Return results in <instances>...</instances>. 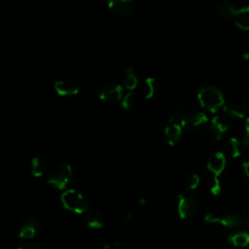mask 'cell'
<instances>
[{"label": "cell", "instance_id": "1", "mask_svg": "<svg viewBox=\"0 0 249 249\" xmlns=\"http://www.w3.org/2000/svg\"><path fill=\"white\" fill-rule=\"evenodd\" d=\"M197 99L201 107L211 113L217 112L225 105L223 92L215 86H205L197 93Z\"/></svg>", "mask_w": 249, "mask_h": 249}, {"label": "cell", "instance_id": "2", "mask_svg": "<svg viewBox=\"0 0 249 249\" xmlns=\"http://www.w3.org/2000/svg\"><path fill=\"white\" fill-rule=\"evenodd\" d=\"M73 175L70 164L62 162L53 166L47 173V182L57 190H64L69 185Z\"/></svg>", "mask_w": 249, "mask_h": 249}, {"label": "cell", "instance_id": "3", "mask_svg": "<svg viewBox=\"0 0 249 249\" xmlns=\"http://www.w3.org/2000/svg\"><path fill=\"white\" fill-rule=\"evenodd\" d=\"M60 200L64 208L75 213L83 214L89 208L86 197L79 191L74 189L65 190L60 196Z\"/></svg>", "mask_w": 249, "mask_h": 249}, {"label": "cell", "instance_id": "4", "mask_svg": "<svg viewBox=\"0 0 249 249\" xmlns=\"http://www.w3.org/2000/svg\"><path fill=\"white\" fill-rule=\"evenodd\" d=\"M42 222L35 214H28L22 218L18 227V237L23 239H33L41 231Z\"/></svg>", "mask_w": 249, "mask_h": 249}, {"label": "cell", "instance_id": "5", "mask_svg": "<svg viewBox=\"0 0 249 249\" xmlns=\"http://www.w3.org/2000/svg\"><path fill=\"white\" fill-rule=\"evenodd\" d=\"M208 122L207 116L202 112L187 113L183 122V130L189 133H198L202 131Z\"/></svg>", "mask_w": 249, "mask_h": 249}, {"label": "cell", "instance_id": "6", "mask_svg": "<svg viewBox=\"0 0 249 249\" xmlns=\"http://www.w3.org/2000/svg\"><path fill=\"white\" fill-rule=\"evenodd\" d=\"M204 220L208 223H219L228 229H237L244 225V220L237 214L226 213V214H215L207 213L204 216Z\"/></svg>", "mask_w": 249, "mask_h": 249}, {"label": "cell", "instance_id": "7", "mask_svg": "<svg viewBox=\"0 0 249 249\" xmlns=\"http://www.w3.org/2000/svg\"><path fill=\"white\" fill-rule=\"evenodd\" d=\"M178 215L181 219H190L196 215L198 210V204L195 198L189 196H185L182 193L178 194Z\"/></svg>", "mask_w": 249, "mask_h": 249}, {"label": "cell", "instance_id": "8", "mask_svg": "<svg viewBox=\"0 0 249 249\" xmlns=\"http://www.w3.org/2000/svg\"><path fill=\"white\" fill-rule=\"evenodd\" d=\"M123 96V87L115 82H107L99 89V98L106 102L116 103L121 101Z\"/></svg>", "mask_w": 249, "mask_h": 249}, {"label": "cell", "instance_id": "9", "mask_svg": "<svg viewBox=\"0 0 249 249\" xmlns=\"http://www.w3.org/2000/svg\"><path fill=\"white\" fill-rule=\"evenodd\" d=\"M108 7L114 15L124 18L134 11L135 0H109Z\"/></svg>", "mask_w": 249, "mask_h": 249}, {"label": "cell", "instance_id": "10", "mask_svg": "<svg viewBox=\"0 0 249 249\" xmlns=\"http://www.w3.org/2000/svg\"><path fill=\"white\" fill-rule=\"evenodd\" d=\"M54 89L60 96H73L79 92V84L71 78H63L55 82Z\"/></svg>", "mask_w": 249, "mask_h": 249}, {"label": "cell", "instance_id": "11", "mask_svg": "<svg viewBox=\"0 0 249 249\" xmlns=\"http://www.w3.org/2000/svg\"><path fill=\"white\" fill-rule=\"evenodd\" d=\"M229 126L230 125L227 119L222 116H216L210 122L209 132L213 138H215L216 140H220L228 131Z\"/></svg>", "mask_w": 249, "mask_h": 249}, {"label": "cell", "instance_id": "12", "mask_svg": "<svg viewBox=\"0 0 249 249\" xmlns=\"http://www.w3.org/2000/svg\"><path fill=\"white\" fill-rule=\"evenodd\" d=\"M226 163H227V160L225 155L221 152H216L209 158L206 166H207V169L214 176H219L224 171L226 167Z\"/></svg>", "mask_w": 249, "mask_h": 249}, {"label": "cell", "instance_id": "13", "mask_svg": "<svg viewBox=\"0 0 249 249\" xmlns=\"http://www.w3.org/2000/svg\"><path fill=\"white\" fill-rule=\"evenodd\" d=\"M82 217L86 225L90 229L96 230V229H100L103 226L104 219L102 214L98 210H95L91 207H89L87 211H85L82 214Z\"/></svg>", "mask_w": 249, "mask_h": 249}, {"label": "cell", "instance_id": "14", "mask_svg": "<svg viewBox=\"0 0 249 249\" xmlns=\"http://www.w3.org/2000/svg\"><path fill=\"white\" fill-rule=\"evenodd\" d=\"M183 127L179 124H168L164 129L165 138L170 146L176 145L181 139Z\"/></svg>", "mask_w": 249, "mask_h": 249}, {"label": "cell", "instance_id": "15", "mask_svg": "<svg viewBox=\"0 0 249 249\" xmlns=\"http://www.w3.org/2000/svg\"><path fill=\"white\" fill-rule=\"evenodd\" d=\"M232 18L238 28L249 30V6L235 9Z\"/></svg>", "mask_w": 249, "mask_h": 249}, {"label": "cell", "instance_id": "16", "mask_svg": "<svg viewBox=\"0 0 249 249\" xmlns=\"http://www.w3.org/2000/svg\"><path fill=\"white\" fill-rule=\"evenodd\" d=\"M223 111L225 115L231 120H240L244 118V110L243 108L234 102H230L224 105Z\"/></svg>", "mask_w": 249, "mask_h": 249}, {"label": "cell", "instance_id": "17", "mask_svg": "<svg viewBox=\"0 0 249 249\" xmlns=\"http://www.w3.org/2000/svg\"><path fill=\"white\" fill-rule=\"evenodd\" d=\"M121 79H122L124 87L126 89H129L130 91L132 89H134L137 87V85H138L137 76H136L134 70L131 67H127V68H125L124 70Z\"/></svg>", "mask_w": 249, "mask_h": 249}, {"label": "cell", "instance_id": "18", "mask_svg": "<svg viewBox=\"0 0 249 249\" xmlns=\"http://www.w3.org/2000/svg\"><path fill=\"white\" fill-rule=\"evenodd\" d=\"M157 89H158V84L156 79H154L153 77L146 78L141 85V91L143 96L146 99L153 98L157 92Z\"/></svg>", "mask_w": 249, "mask_h": 249}, {"label": "cell", "instance_id": "19", "mask_svg": "<svg viewBox=\"0 0 249 249\" xmlns=\"http://www.w3.org/2000/svg\"><path fill=\"white\" fill-rule=\"evenodd\" d=\"M228 241L236 248H244L249 245V233L245 231L235 232L228 237Z\"/></svg>", "mask_w": 249, "mask_h": 249}, {"label": "cell", "instance_id": "20", "mask_svg": "<svg viewBox=\"0 0 249 249\" xmlns=\"http://www.w3.org/2000/svg\"><path fill=\"white\" fill-rule=\"evenodd\" d=\"M235 9L236 8L231 3H230L229 1H225V0L218 2L215 6L217 15L222 18H232Z\"/></svg>", "mask_w": 249, "mask_h": 249}, {"label": "cell", "instance_id": "21", "mask_svg": "<svg viewBox=\"0 0 249 249\" xmlns=\"http://www.w3.org/2000/svg\"><path fill=\"white\" fill-rule=\"evenodd\" d=\"M226 150L232 158L239 157L243 150L241 140H239L235 137H231L226 144Z\"/></svg>", "mask_w": 249, "mask_h": 249}, {"label": "cell", "instance_id": "22", "mask_svg": "<svg viewBox=\"0 0 249 249\" xmlns=\"http://www.w3.org/2000/svg\"><path fill=\"white\" fill-rule=\"evenodd\" d=\"M46 162L45 160L40 157H34L30 161V169L31 173L35 177H41L46 172Z\"/></svg>", "mask_w": 249, "mask_h": 249}, {"label": "cell", "instance_id": "23", "mask_svg": "<svg viewBox=\"0 0 249 249\" xmlns=\"http://www.w3.org/2000/svg\"><path fill=\"white\" fill-rule=\"evenodd\" d=\"M187 113L183 111V109L179 107L171 108L166 114V120L168 124H179L182 125V122Z\"/></svg>", "mask_w": 249, "mask_h": 249}, {"label": "cell", "instance_id": "24", "mask_svg": "<svg viewBox=\"0 0 249 249\" xmlns=\"http://www.w3.org/2000/svg\"><path fill=\"white\" fill-rule=\"evenodd\" d=\"M135 101V94L132 91H128L123 96L121 100V107L125 111H130L134 107Z\"/></svg>", "mask_w": 249, "mask_h": 249}, {"label": "cell", "instance_id": "25", "mask_svg": "<svg viewBox=\"0 0 249 249\" xmlns=\"http://www.w3.org/2000/svg\"><path fill=\"white\" fill-rule=\"evenodd\" d=\"M199 184V176L196 173L189 174L183 182V185L186 190H195Z\"/></svg>", "mask_w": 249, "mask_h": 249}, {"label": "cell", "instance_id": "26", "mask_svg": "<svg viewBox=\"0 0 249 249\" xmlns=\"http://www.w3.org/2000/svg\"><path fill=\"white\" fill-rule=\"evenodd\" d=\"M209 189H210L211 194L214 195V196H217V195L220 194V192H221V184H220V181L218 179V176H214L213 175L211 183H210V186H209Z\"/></svg>", "mask_w": 249, "mask_h": 249}, {"label": "cell", "instance_id": "27", "mask_svg": "<svg viewBox=\"0 0 249 249\" xmlns=\"http://www.w3.org/2000/svg\"><path fill=\"white\" fill-rule=\"evenodd\" d=\"M137 224V220L132 213H127L123 218V225L126 228H133Z\"/></svg>", "mask_w": 249, "mask_h": 249}, {"label": "cell", "instance_id": "28", "mask_svg": "<svg viewBox=\"0 0 249 249\" xmlns=\"http://www.w3.org/2000/svg\"><path fill=\"white\" fill-rule=\"evenodd\" d=\"M17 249H46V245L43 242L23 243V244L19 245Z\"/></svg>", "mask_w": 249, "mask_h": 249}, {"label": "cell", "instance_id": "29", "mask_svg": "<svg viewBox=\"0 0 249 249\" xmlns=\"http://www.w3.org/2000/svg\"><path fill=\"white\" fill-rule=\"evenodd\" d=\"M242 168H243V171L246 174V176L249 178V160L242 162Z\"/></svg>", "mask_w": 249, "mask_h": 249}, {"label": "cell", "instance_id": "30", "mask_svg": "<svg viewBox=\"0 0 249 249\" xmlns=\"http://www.w3.org/2000/svg\"><path fill=\"white\" fill-rule=\"evenodd\" d=\"M136 203L138 206H144L146 204V198L144 196H138L136 199Z\"/></svg>", "mask_w": 249, "mask_h": 249}, {"label": "cell", "instance_id": "31", "mask_svg": "<svg viewBox=\"0 0 249 249\" xmlns=\"http://www.w3.org/2000/svg\"><path fill=\"white\" fill-rule=\"evenodd\" d=\"M244 127H245V137L249 138V117L246 118V120H245Z\"/></svg>", "mask_w": 249, "mask_h": 249}, {"label": "cell", "instance_id": "32", "mask_svg": "<svg viewBox=\"0 0 249 249\" xmlns=\"http://www.w3.org/2000/svg\"><path fill=\"white\" fill-rule=\"evenodd\" d=\"M242 146H243V149H249V138L248 137H244L242 140Z\"/></svg>", "mask_w": 249, "mask_h": 249}, {"label": "cell", "instance_id": "33", "mask_svg": "<svg viewBox=\"0 0 249 249\" xmlns=\"http://www.w3.org/2000/svg\"><path fill=\"white\" fill-rule=\"evenodd\" d=\"M242 57H243V59L248 60V59H249V53H244L242 54Z\"/></svg>", "mask_w": 249, "mask_h": 249}, {"label": "cell", "instance_id": "34", "mask_svg": "<svg viewBox=\"0 0 249 249\" xmlns=\"http://www.w3.org/2000/svg\"><path fill=\"white\" fill-rule=\"evenodd\" d=\"M246 224H247V226H248V229H249V217H248V219H247V221H246Z\"/></svg>", "mask_w": 249, "mask_h": 249}]
</instances>
